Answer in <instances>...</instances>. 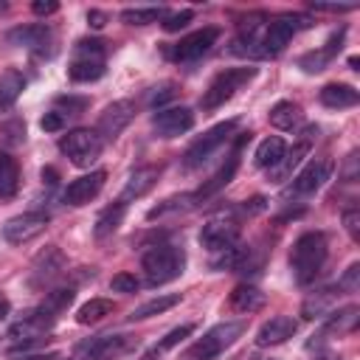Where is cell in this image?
<instances>
[{
    "mask_svg": "<svg viewBox=\"0 0 360 360\" xmlns=\"http://www.w3.org/2000/svg\"><path fill=\"white\" fill-rule=\"evenodd\" d=\"M110 312H112V301L110 298H90L76 309V321L82 326H90V323H98L101 318H107Z\"/></svg>",
    "mask_w": 360,
    "mask_h": 360,
    "instance_id": "cell-32",
    "label": "cell"
},
{
    "mask_svg": "<svg viewBox=\"0 0 360 360\" xmlns=\"http://www.w3.org/2000/svg\"><path fill=\"white\" fill-rule=\"evenodd\" d=\"M172 96H174V84H160V87H155V90L149 93V104L158 107V104H163V101L172 98Z\"/></svg>",
    "mask_w": 360,
    "mask_h": 360,
    "instance_id": "cell-46",
    "label": "cell"
},
{
    "mask_svg": "<svg viewBox=\"0 0 360 360\" xmlns=\"http://www.w3.org/2000/svg\"><path fill=\"white\" fill-rule=\"evenodd\" d=\"M3 135H6V141H11V143H20V141L25 138V124H22V121L6 124V127H3Z\"/></svg>",
    "mask_w": 360,
    "mask_h": 360,
    "instance_id": "cell-47",
    "label": "cell"
},
{
    "mask_svg": "<svg viewBox=\"0 0 360 360\" xmlns=\"http://www.w3.org/2000/svg\"><path fill=\"white\" fill-rule=\"evenodd\" d=\"M326 62H329V56L323 53V48H321V51H312V53H304V56L298 59V65H301L307 73H321V70L326 68Z\"/></svg>",
    "mask_w": 360,
    "mask_h": 360,
    "instance_id": "cell-39",
    "label": "cell"
},
{
    "mask_svg": "<svg viewBox=\"0 0 360 360\" xmlns=\"http://www.w3.org/2000/svg\"><path fill=\"white\" fill-rule=\"evenodd\" d=\"M132 118H135V104L129 98H118V101L104 107V112L98 115L96 132H98L101 141H112V138H118L129 127Z\"/></svg>",
    "mask_w": 360,
    "mask_h": 360,
    "instance_id": "cell-13",
    "label": "cell"
},
{
    "mask_svg": "<svg viewBox=\"0 0 360 360\" xmlns=\"http://www.w3.org/2000/svg\"><path fill=\"white\" fill-rule=\"evenodd\" d=\"M174 304H180V295H177V292H172V295H158V298H152V301L135 307L132 315H129V321H146V318H152V315H160V312L172 309Z\"/></svg>",
    "mask_w": 360,
    "mask_h": 360,
    "instance_id": "cell-35",
    "label": "cell"
},
{
    "mask_svg": "<svg viewBox=\"0 0 360 360\" xmlns=\"http://www.w3.org/2000/svg\"><path fill=\"white\" fill-rule=\"evenodd\" d=\"M110 287H112L115 292H135V290H138V278H135L132 273H118V276H112Z\"/></svg>",
    "mask_w": 360,
    "mask_h": 360,
    "instance_id": "cell-43",
    "label": "cell"
},
{
    "mask_svg": "<svg viewBox=\"0 0 360 360\" xmlns=\"http://www.w3.org/2000/svg\"><path fill=\"white\" fill-rule=\"evenodd\" d=\"M73 295H76V292H73V287H59V290H51V292L45 295V301L39 304V309H42L48 318H53V321H56V318H59V315H62V312H65V309L73 304Z\"/></svg>",
    "mask_w": 360,
    "mask_h": 360,
    "instance_id": "cell-33",
    "label": "cell"
},
{
    "mask_svg": "<svg viewBox=\"0 0 360 360\" xmlns=\"http://www.w3.org/2000/svg\"><path fill=\"white\" fill-rule=\"evenodd\" d=\"M8 309H11V304H8L6 298H0V321H3L6 315H8Z\"/></svg>",
    "mask_w": 360,
    "mask_h": 360,
    "instance_id": "cell-53",
    "label": "cell"
},
{
    "mask_svg": "<svg viewBox=\"0 0 360 360\" xmlns=\"http://www.w3.org/2000/svg\"><path fill=\"white\" fill-rule=\"evenodd\" d=\"M45 228H48V214H42V211H25V214L11 217L3 225V239L8 245H25V242L37 239Z\"/></svg>",
    "mask_w": 360,
    "mask_h": 360,
    "instance_id": "cell-12",
    "label": "cell"
},
{
    "mask_svg": "<svg viewBox=\"0 0 360 360\" xmlns=\"http://www.w3.org/2000/svg\"><path fill=\"white\" fill-rule=\"evenodd\" d=\"M51 326H53V318H48L39 307H37V309H31V312H25V318H22V321H17V323L8 329V338H11L8 349H11V352L28 349L31 343L42 340V335H45Z\"/></svg>",
    "mask_w": 360,
    "mask_h": 360,
    "instance_id": "cell-10",
    "label": "cell"
},
{
    "mask_svg": "<svg viewBox=\"0 0 360 360\" xmlns=\"http://www.w3.org/2000/svg\"><path fill=\"white\" fill-rule=\"evenodd\" d=\"M245 332V323L242 321H225V323H217L211 326L202 338H197L191 343V349L183 354V360H214L217 354H222L225 349H231Z\"/></svg>",
    "mask_w": 360,
    "mask_h": 360,
    "instance_id": "cell-3",
    "label": "cell"
},
{
    "mask_svg": "<svg viewBox=\"0 0 360 360\" xmlns=\"http://www.w3.org/2000/svg\"><path fill=\"white\" fill-rule=\"evenodd\" d=\"M295 31H298V28H295L292 14H284V17L270 20L267 28H264V37L259 39V42H262V48H259L262 56H276V53H281V51L290 45V39H292Z\"/></svg>",
    "mask_w": 360,
    "mask_h": 360,
    "instance_id": "cell-20",
    "label": "cell"
},
{
    "mask_svg": "<svg viewBox=\"0 0 360 360\" xmlns=\"http://www.w3.org/2000/svg\"><path fill=\"white\" fill-rule=\"evenodd\" d=\"M124 211H127V205H124V202H112V205H107V208L96 217L93 236H96V239H107L110 233H115V231H118V225H121V219H124Z\"/></svg>",
    "mask_w": 360,
    "mask_h": 360,
    "instance_id": "cell-31",
    "label": "cell"
},
{
    "mask_svg": "<svg viewBox=\"0 0 360 360\" xmlns=\"http://www.w3.org/2000/svg\"><path fill=\"white\" fill-rule=\"evenodd\" d=\"M332 172H335V160H332V158H321V160L307 163V166L292 177V183H290V188L284 191V197L292 200V197H309V194H315V191L332 177Z\"/></svg>",
    "mask_w": 360,
    "mask_h": 360,
    "instance_id": "cell-9",
    "label": "cell"
},
{
    "mask_svg": "<svg viewBox=\"0 0 360 360\" xmlns=\"http://www.w3.org/2000/svg\"><path fill=\"white\" fill-rule=\"evenodd\" d=\"M357 287H360V264L354 262V264H349L346 273L338 278V290H340V292H357Z\"/></svg>",
    "mask_w": 360,
    "mask_h": 360,
    "instance_id": "cell-40",
    "label": "cell"
},
{
    "mask_svg": "<svg viewBox=\"0 0 360 360\" xmlns=\"http://www.w3.org/2000/svg\"><path fill=\"white\" fill-rule=\"evenodd\" d=\"M31 11L39 14V17H48V14L59 11V3L56 0H37V3H31Z\"/></svg>",
    "mask_w": 360,
    "mask_h": 360,
    "instance_id": "cell-48",
    "label": "cell"
},
{
    "mask_svg": "<svg viewBox=\"0 0 360 360\" xmlns=\"http://www.w3.org/2000/svg\"><path fill=\"white\" fill-rule=\"evenodd\" d=\"M17 360H56V352H48V354H22Z\"/></svg>",
    "mask_w": 360,
    "mask_h": 360,
    "instance_id": "cell-51",
    "label": "cell"
},
{
    "mask_svg": "<svg viewBox=\"0 0 360 360\" xmlns=\"http://www.w3.org/2000/svg\"><path fill=\"white\" fill-rule=\"evenodd\" d=\"M315 11H329V14H340V11H352L354 6H340V3H312Z\"/></svg>",
    "mask_w": 360,
    "mask_h": 360,
    "instance_id": "cell-49",
    "label": "cell"
},
{
    "mask_svg": "<svg viewBox=\"0 0 360 360\" xmlns=\"http://www.w3.org/2000/svg\"><path fill=\"white\" fill-rule=\"evenodd\" d=\"M360 323V307L349 304V307H340V309H332L326 315V323L321 329V338H343V335H352Z\"/></svg>",
    "mask_w": 360,
    "mask_h": 360,
    "instance_id": "cell-23",
    "label": "cell"
},
{
    "mask_svg": "<svg viewBox=\"0 0 360 360\" xmlns=\"http://www.w3.org/2000/svg\"><path fill=\"white\" fill-rule=\"evenodd\" d=\"M42 180L45 183H56V172L53 169H42Z\"/></svg>",
    "mask_w": 360,
    "mask_h": 360,
    "instance_id": "cell-52",
    "label": "cell"
},
{
    "mask_svg": "<svg viewBox=\"0 0 360 360\" xmlns=\"http://www.w3.org/2000/svg\"><path fill=\"white\" fill-rule=\"evenodd\" d=\"M250 138V132H239V138H236V143H233V155L200 186V191L197 194H191L194 200H208V197H214L219 188H225L231 180H233V174H236V169H239V149H242V143Z\"/></svg>",
    "mask_w": 360,
    "mask_h": 360,
    "instance_id": "cell-17",
    "label": "cell"
},
{
    "mask_svg": "<svg viewBox=\"0 0 360 360\" xmlns=\"http://www.w3.org/2000/svg\"><path fill=\"white\" fill-rule=\"evenodd\" d=\"M256 79V68H228L222 73H217L211 79V84L202 90V98H200V107L205 112L222 107L225 101H231L236 96V90H242L248 82Z\"/></svg>",
    "mask_w": 360,
    "mask_h": 360,
    "instance_id": "cell-5",
    "label": "cell"
},
{
    "mask_svg": "<svg viewBox=\"0 0 360 360\" xmlns=\"http://www.w3.org/2000/svg\"><path fill=\"white\" fill-rule=\"evenodd\" d=\"M186 267V253L177 245H152L143 256H141V270L146 276L149 287L174 281Z\"/></svg>",
    "mask_w": 360,
    "mask_h": 360,
    "instance_id": "cell-2",
    "label": "cell"
},
{
    "mask_svg": "<svg viewBox=\"0 0 360 360\" xmlns=\"http://www.w3.org/2000/svg\"><path fill=\"white\" fill-rule=\"evenodd\" d=\"M298 323L290 315H273L270 321H264L256 332V346H278L284 340H290L295 335Z\"/></svg>",
    "mask_w": 360,
    "mask_h": 360,
    "instance_id": "cell-22",
    "label": "cell"
},
{
    "mask_svg": "<svg viewBox=\"0 0 360 360\" xmlns=\"http://www.w3.org/2000/svg\"><path fill=\"white\" fill-rule=\"evenodd\" d=\"M267 121L276 127V129H295L301 124V107L295 101H276L267 112Z\"/></svg>",
    "mask_w": 360,
    "mask_h": 360,
    "instance_id": "cell-28",
    "label": "cell"
},
{
    "mask_svg": "<svg viewBox=\"0 0 360 360\" xmlns=\"http://www.w3.org/2000/svg\"><path fill=\"white\" fill-rule=\"evenodd\" d=\"M59 107H65V112L62 115H79L84 107H87V98H73V96H62V98H56V110Z\"/></svg>",
    "mask_w": 360,
    "mask_h": 360,
    "instance_id": "cell-44",
    "label": "cell"
},
{
    "mask_svg": "<svg viewBox=\"0 0 360 360\" xmlns=\"http://www.w3.org/2000/svg\"><path fill=\"white\" fill-rule=\"evenodd\" d=\"M104 180H107V172H104V169H96V172H90V174H82V177H76V180L68 183L62 200H65L68 205H73V208L87 205L90 200L98 197V191L104 188Z\"/></svg>",
    "mask_w": 360,
    "mask_h": 360,
    "instance_id": "cell-18",
    "label": "cell"
},
{
    "mask_svg": "<svg viewBox=\"0 0 360 360\" xmlns=\"http://www.w3.org/2000/svg\"><path fill=\"white\" fill-rule=\"evenodd\" d=\"M217 39H219V28L217 25H205V28L183 37L180 42L169 45L166 56L174 59V62H191V59H200L202 53H208L211 45H217Z\"/></svg>",
    "mask_w": 360,
    "mask_h": 360,
    "instance_id": "cell-11",
    "label": "cell"
},
{
    "mask_svg": "<svg viewBox=\"0 0 360 360\" xmlns=\"http://www.w3.org/2000/svg\"><path fill=\"white\" fill-rule=\"evenodd\" d=\"M20 191V166L8 152H0V200H14Z\"/></svg>",
    "mask_w": 360,
    "mask_h": 360,
    "instance_id": "cell-27",
    "label": "cell"
},
{
    "mask_svg": "<svg viewBox=\"0 0 360 360\" xmlns=\"http://www.w3.org/2000/svg\"><path fill=\"white\" fill-rule=\"evenodd\" d=\"M132 338L127 335H98V338H90L84 343H79L76 349H82L84 354H90V360H115L121 354H127L132 349Z\"/></svg>",
    "mask_w": 360,
    "mask_h": 360,
    "instance_id": "cell-19",
    "label": "cell"
},
{
    "mask_svg": "<svg viewBox=\"0 0 360 360\" xmlns=\"http://www.w3.org/2000/svg\"><path fill=\"white\" fill-rule=\"evenodd\" d=\"M343 228L352 236V242H360V211L357 208H346L343 211Z\"/></svg>",
    "mask_w": 360,
    "mask_h": 360,
    "instance_id": "cell-42",
    "label": "cell"
},
{
    "mask_svg": "<svg viewBox=\"0 0 360 360\" xmlns=\"http://www.w3.org/2000/svg\"><path fill=\"white\" fill-rule=\"evenodd\" d=\"M68 360H90V354H84L82 349H76V352H73V357H68Z\"/></svg>",
    "mask_w": 360,
    "mask_h": 360,
    "instance_id": "cell-54",
    "label": "cell"
},
{
    "mask_svg": "<svg viewBox=\"0 0 360 360\" xmlns=\"http://www.w3.org/2000/svg\"><path fill=\"white\" fill-rule=\"evenodd\" d=\"M152 127L160 138H177L194 127V112L188 107H163L152 115Z\"/></svg>",
    "mask_w": 360,
    "mask_h": 360,
    "instance_id": "cell-16",
    "label": "cell"
},
{
    "mask_svg": "<svg viewBox=\"0 0 360 360\" xmlns=\"http://www.w3.org/2000/svg\"><path fill=\"white\" fill-rule=\"evenodd\" d=\"M191 20H194V11H191V8H180V11L163 17V28H166V31H180V28H186Z\"/></svg>",
    "mask_w": 360,
    "mask_h": 360,
    "instance_id": "cell-41",
    "label": "cell"
},
{
    "mask_svg": "<svg viewBox=\"0 0 360 360\" xmlns=\"http://www.w3.org/2000/svg\"><path fill=\"white\" fill-rule=\"evenodd\" d=\"M284 152H287V143H284L278 135H267V138L256 146L253 163H256L259 169H270V166H276V163L284 158Z\"/></svg>",
    "mask_w": 360,
    "mask_h": 360,
    "instance_id": "cell-30",
    "label": "cell"
},
{
    "mask_svg": "<svg viewBox=\"0 0 360 360\" xmlns=\"http://www.w3.org/2000/svg\"><path fill=\"white\" fill-rule=\"evenodd\" d=\"M8 42H14L20 48L42 51L51 42V31H48V25H20V28L8 31Z\"/></svg>",
    "mask_w": 360,
    "mask_h": 360,
    "instance_id": "cell-26",
    "label": "cell"
},
{
    "mask_svg": "<svg viewBox=\"0 0 360 360\" xmlns=\"http://www.w3.org/2000/svg\"><path fill=\"white\" fill-rule=\"evenodd\" d=\"M87 20H90V25H93V28H101V25L107 22V14H104V11H98V8H90V11H87Z\"/></svg>",
    "mask_w": 360,
    "mask_h": 360,
    "instance_id": "cell-50",
    "label": "cell"
},
{
    "mask_svg": "<svg viewBox=\"0 0 360 360\" xmlns=\"http://www.w3.org/2000/svg\"><path fill=\"white\" fill-rule=\"evenodd\" d=\"M315 135H318V127H307V129H304V138H301L292 149H287L284 158H281L276 166L267 169V180H270V183H284V180H290L292 172L301 166V160L309 155V146H312Z\"/></svg>",
    "mask_w": 360,
    "mask_h": 360,
    "instance_id": "cell-14",
    "label": "cell"
},
{
    "mask_svg": "<svg viewBox=\"0 0 360 360\" xmlns=\"http://www.w3.org/2000/svg\"><path fill=\"white\" fill-rule=\"evenodd\" d=\"M236 242H239V225L233 219H225V217L208 219L200 231V245L211 253H222L225 248H231Z\"/></svg>",
    "mask_w": 360,
    "mask_h": 360,
    "instance_id": "cell-15",
    "label": "cell"
},
{
    "mask_svg": "<svg viewBox=\"0 0 360 360\" xmlns=\"http://www.w3.org/2000/svg\"><path fill=\"white\" fill-rule=\"evenodd\" d=\"M326 256H329V245H326V236L321 231L301 233L290 250V270H292L295 284H301V287L312 284L318 278V273L323 270Z\"/></svg>",
    "mask_w": 360,
    "mask_h": 360,
    "instance_id": "cell-1",
    "label": "cell"
},
{
    "mask_svg": "<svg viewBox=\"0 0 360 360\" xmlns=\"http://www.w3.org/2000/svg\"><path fill=\"white\" fill-rule=\"evenodd\" d=\"M191 202H194V197H191V194H183V197H169V200H163L160 205H155V208L146 214V219L163 217V214H169V211H183V208H188Z\"/></svg>",
    "mask_w": 360,
    "mask_h": 360,
    "instance_id": "cell-37",
    "label": "cell"
},
{
    "mask_svg": "<svg viewBox=\"0 0 360 360\" xmlns=\"http://www.w3.org/2000/svg\"><path fill=\"white\" fill-rule=\"evenodd\" d=\"M321 104L329 107V110H346V107H354L360 101V93L352 87V84H343V82H332V84H323L321 93H318Z\"/></svg>",
    "mask_w": 360,
    "mask_h": 360,
    "instance_id": "cell-24",
    "label": "cell"
},
{
    "mask_svg": "<svg viewBox=\"0 0 360 360\" xmlns=\"http://www.w3.org/2000/svg\"><path fill=\"white\" fill-rule=\"evenodd\" d=\"M332 304H335V290H318V292H312L307 301H304V307H301V315L304 318H321V315H329L332 312Z\"/></svg>",
    "mask_w": 360,
    "mask_h": 360,
    "instance_id": "cell-34",
    "label": "cell"
},
{
    "mask_svg": "<svg viewBox=\"0 0 360 360\" xmlns=\"http://www.w3.org/2000/svg\"><path fill=\"white\" fill-rule=\"evenodd\" d=\"M143 360H152V357H143Z\"/></svg>",
    "mask_w": 360,
    "mask_h": 360,
    "instance_id": "cell-56",
    "label": "cell"
},
{
    "mask_svg": "<svg viewBox=\"0 0 360 360\" xmlns=\"http://www.w3.org/2000/svg\"><path fill=\"white\" fill-rule=\"evenodd\" d=\"M59 149H62V155H68V158H70V163H73V166L87 169V166H93V163L101 158L104 141L98 138V132L79 127V129H70L68 135H62Z\"/></svg>",
    "mask_w": 360,
    "mask_h": 360,
    "instance_id": "cell-6",
    "label": "cell"
},
{
    "mask_svg": "<svg viewBox=\"0 0 360 360\" xmlns=\"http://www.w3.org/2000/svg\"><path fill=\"white\" fill-rule=\"evenodd\" d=\"M191 332H194V323H183V326L172 329V332H169V335H166V338H163V340L155 346V352H166V349H174V346H177V343H183V340H186Z\"/></svg>",
    "mask_w": 360,
    "mask_h": 360,
    "instance_id": "cell-38",
    "label": "cell"
},
{
    "mask_svg": "<svg viewBox=\"0 0 360 360\" xmlns=\"http://www.w3.org/2000/svg\"><path fill=\"white\" fill-rule=\"evenodd\" d=\"M166 17V8L160 6H135V8H124L121 11V20L127 25H149V22H158Z\"/></svg>",
    "mask_w": 360,
    "mask_h": 360,
    "instance_id": "cell-36",
    "label": "cell"
},
{
    "mask_svg": "<svg viewBox=\"0 0 360 360\" xmlns=\"http://www.w3.org/2000/svg\"><path fill=\"white\" fill-rule=\"evenodd\" d=\"M315 360H335V357H315Z\"/></svg>",
    "mask_w": 360,
    "mask_h": 360,
    "instance_id": "cell-55",
    "label": "cell"
},
{
    "mask_svg": "<svg viewBox=\"0 0 360 360\" xmlns=\"http://www.w3.org/2000/svg\"><path fill=\"white\" fill-rule=\"evenodd\" d=\"M233 129H236V118H228V121H222V124H214L208 132H202L188 149H186V155H183V166L186 169H197V166H202L222 143H228V138L233 135Z\"/></svg>",
    "mask_w": 360,
    "mask_h": 360,
    "instance_id": "cell-7",
    "label": "cell"
},
{
    "mask_svg": "<svg viewBox=\"0 0 360 360\" xmlns=\"http://www.w3.org/2000/svg\"><path fill=\"white\" fill-rule=\"evenodd\" d=\"M264 301H267L264 292H262L259 287H253V284H236L233 292H231V298H228L231 309H233V312H245V315L262 309Z\"/></svg>",
    "mask_w": 360,
    "mask_h": 360,
    "instance_id": "cell-25",
    "label": "cell"
},
{
    "mask_svg": "<svg viewBox=\"0 0 360 360\" xmlns=\"http://www.w3.org/2000/svg\"><path fill=\"white\" fill-rule=\"evenodd\" d=\"M107 48L101 39H79L73 45V56L68 65V76L73 82H96L104 76Z\"/></svg>",
    "mask_w": 360,
    "mask_h": 360,
    "instance_id": "cell-4",
    "label": "cell"
},
{
    "mask_svg": "<svg viewBox=\"0 0 360 360\" xmlns=\"http://www.w3.org/2000/svg\"><path fill=\"white\" fill-rule=\"evenodd\" d=\"M25 90V79L20 70L8 68L3 76H0V112H6L8 107H14V101L22 96Z\"/></svg>",
    "mask_w": 360,
    "mask_h": 360,
    "instance_id": "cell-29",
    "label": "cell"
},
{
    "mask_svg": "<svg viewBox=\"0 0 360 360\" xmlns=\"http://www.w3.org/2000/svg\"><path fill=\"white\" fill-rule=\"evenodd\" d=\"M158 180H160V166H141V169H135V172L127 177L118 202L127 205L129 200H138V197L149 194V191L158 186Z\"/></svg>",
    "mask_w": 360,
    "mask_h": 360,
    "instance_id": "cell-21",
    "label": "cell"
},
{
    "mask_svg": "<svg viewBox=\"0 0 360 360\" xmlns=\"http://www.w3.org/2000/svg\"><path fill=\"white\" fill-rule=\"evenodd\" d=\"M39 127H42L45 132H59V129L65 127V115L56 112V110H51V112H45V115L39 118Z\"/></svg>",
    "mask_w": 360,
    "mask_h": 360,
    "instance_id": "cell-45",
    "label": "cell"
},
{
    "mask_svg": "<svg viewBox=\"0 0 360 360\" xmlns=\"http://www.w3.org/2000/svg\"><path fill=\"white\" fill-rule=\"evenodd\" d=\"M65 264H68L65 253H62L56 245H48V248L39 250V253L34 256V262H31L28 287H31V290H45V287H51V284L62 276Z\"/></svg>",
    "mask_w": 360,
    "mask_h": 360,
    "instance_id": "cell-8",
    "label": "cell"
}]
</instances>
